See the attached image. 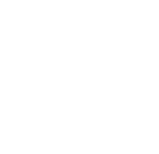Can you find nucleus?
I'll return each mask as SVG.
<instances>
[]
</instances>
